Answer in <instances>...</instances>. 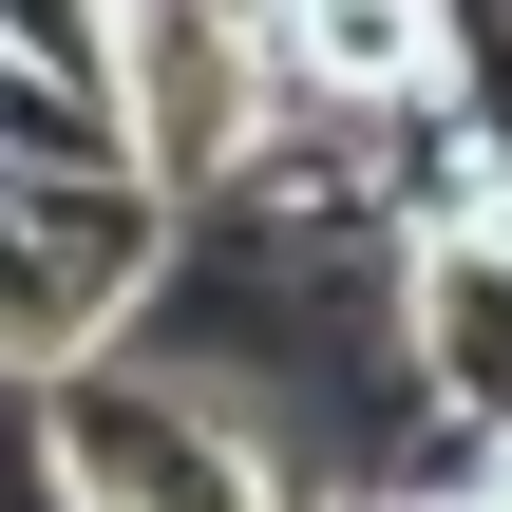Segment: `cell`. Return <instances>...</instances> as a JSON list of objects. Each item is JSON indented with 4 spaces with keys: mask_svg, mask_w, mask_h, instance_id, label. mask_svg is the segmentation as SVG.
<instances>
[{
    "mask_svg": "<svg viewBox=\"0 0 512 512\" xmlns=\"http://www.w3.org/2000/svg\"><path fill=\"white\" fill-rule=\"evenodd\" d=\"M171 285V190L133 152H0V380L38 399Z\"/></svg>",
    "mask_w": 512,
    "mask_h": 512,
    "instance_id": "2",
    "label": "cell"
},
{
    "mask_svg": "<svg viewBox=\"0 0 512 512\" xmlns=\"http://www.w3.org/2000/svg\"><path fill=\"white\" fill-rule=\"evenodd\" d=\"M0 38H19L38 76H76V95L114 76V0H0Z\"/></svg>",
    "mask_w": 512,
    "mask_h": 512,
    "instance_id": "5",
    "label": "cell"
},
{
    "mask_svg": "<svg viewBox=\"0 0 512 512\" xmlns=\"http://www.w3.org/2000/svg\"><path fill=\"white\" fill-rule=\"evenodd\" d=\"M323 512H380V494H323Z\"/></svg>",
    "mask_w": 512,
    "mask_h": 512,
    "instance_id": "7",
    "label": "cell"
},
{
    "mask_svg": "<svg viewBox=\"0 0 512 512\" xmlns=\"http://www.w3.org/2000/svg\"><path fill=\"white\" fill-rule=\"evenodd\" d=\"M494 512H512V456H494Z\"/></svg>",
    "mask_w": 512,
    "mask_h": 512,
    "instance_id": "8",
    "label": "cell"
},
{
    "mask_svg": "<svg viewBox=\"0 0 512 512\" xmlns=\"http://www.w3.org/2000/svg\"><path fill=\"white\" fill-rule=\"evenodd\" d=\"M380 512H494V475H475V494H380Z\"/></svg>",
    "mask_w": 512,
    "mask_h": 512,
    "instance_id": "6",
    "label": "cell"
},
{
    "mask_svg": "<svg viewBox=\"0 0 512 512\" xmlns=\"http://www.w3.org/2000/svg\"><path fill=\"white\" fill-rule=\"evenodd\" d=\"M285 133H418L475 95V19L456 0H247Z\"/></svg>",
    "mask_w": 512,
    "mask_h": 512,
    "instance_id": "4",
    "label": "cell"
},
{
    "mask_svg": "<svg viewBox=\"0 0 512 512\" xmlns=\"http://www.w3.org/2000/svg\"><path fill=\"white\" fill-rule=\"evenodd\" d=\"M114 19H133V0H114Z\"/></svg>",
    "mask_w": 512,
    "mask_h": 512,
    "instance_id": "9",
    "label": "cell"
},
{
    "mask_svg": "<svg viewBox=\"0 0 512 512\" xmlns=\"http://www.w3.org/2000/svg\"><path fill=\"white\" fill-rule=\"evenodd\" d=\"M38 475H57V512H323V475L247 399H209L190 361H133V342L38 380Z\"/></svg>",
    "mask_w": 512,
    "mask_h": 512,
    "instance_id": "1",
    "label": "cell"
},
{
    "mask_svg": "<svg viewBox=\"0 0 512 512\" xmlns=\"http://www.w3.org/2000/svg\"><path fill=\"white\" fill-rule=\"evenodd\" d=\"M95 114H114V152H133L171 209H190V190H228V171H266V133H285L247 0H133V19H114Z\"/></svg>",
    "mask_w": 512,
    "mask_h": 512,
    "instance_id": "3",
    "label": "cell"
}]
</instances>
